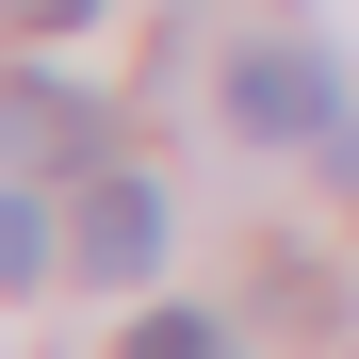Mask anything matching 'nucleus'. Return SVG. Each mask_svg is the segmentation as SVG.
I'll return each mask as SVG.
<instances>
[{"label":"nucleus","mask_w":359,"mask_h":359,"mask_svg":"<svg viewBox=\"0 0 359 359\" xmlns=\"http://www.w3.org/2000/svg\"><path fill=\"white\" fill-rule=\"evenodd\" d=\"M0 131H17L33 180H98V163H114V131H98V98H82V82H17V98H0Z\"/></svg>","instance_id":"obj_3"},{"label":"nucleus","mask_w":359,"mask_h":359,"mask_svg":"<svg viewBox=\"0 0 359 359\" xmlns=\"http://www.w3.org/2000/svg\"><path fill=\"white\" fill-rule=\"evenodd\" d=\"M131 359H229V327H212V311H147V327H131Z\"/></svg>","instance_id":"obj_5"},{"label":"nucleus","mask_w":359,"mask_h":359,"mask_svg":"<svg viewBox=\"0 0 359 359\" xmlns=\"http://www.w3.org/2000/svg\"><path fill=\"white\" fill-rule=\"evenodd\" d=\"M49 262H66V229H49V196L17 180V196H0V294H33Z\"/></svg>","instance_id":"obj_4"},{"label":"nucleus","mask_w":359,"mask_h":359,"mask_svg":"<svg viewBox=\"0 0 359 359\" xmlns=\"http://www.w3.org/2000/svg\"><path fill=\"white\" fill-rule=\"evenodd\" d=\"M327 114H343V82L311 49H229V131L245 147H327Z\"/></svg>","instance_id":"obj_1"},{"label":"nucleus","mask_w":359,"mask_h":359,"mask_svg":"<svg viewBox=\"0 0 359 359\" xmlns=\"http://www.w3.org/2000/svg\"><path fill=\"white\" fill-rule=\"evenodd\" d=\"M66 262H98L114 294H131V278L163 262V180H131V163H98V180H82V229H66Z\"/></svg>","instance_id":"obj_2"},{"label":"nucleus","mask_w":359,"mask_h":359,"mask_svg":"<svg viewBox=\"0 0 359 359\" xmlns=\"http://www.w3.org/2000/svg\"><path fill=\"white\" fill-rule=\"evenodd\" d=\"M98 17V0H17V33H82Z\"/></svg>","instance_id":"obj_6"}]
</instances>
